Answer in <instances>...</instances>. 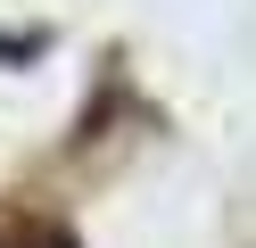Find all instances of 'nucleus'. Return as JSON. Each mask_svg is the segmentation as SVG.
<instances>
[{
    "label": "nucleus",
    "instance_id": "nucleus-1",
    "mask_svg": "<svg viewBox=\"0 0 256 248\" xmlns=\"http://www.w3.org/2000/svg\"><path fill=\"white\" fill-rule=\"evenodd\" d=\"M0 248H74L58 223H42V215H17V223H0Z\"/></svg>",
    "mask_w": 256,
    "mask_h": 248
}]
</instances>
